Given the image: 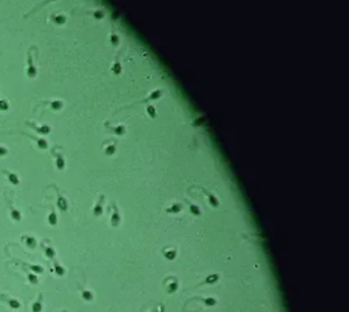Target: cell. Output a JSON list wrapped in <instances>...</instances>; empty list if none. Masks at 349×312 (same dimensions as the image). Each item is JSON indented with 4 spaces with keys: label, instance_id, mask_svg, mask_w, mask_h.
Wrapping results in <instances>:
<instances>
[{
    "label": "cell",
    "instance_id": "1",
    "mask_svg": "<svg viewBox=\"0 0 349 312\" xmlns=\"http://www.w3.org/2000/svg\"><path fill=\"white\" fill-rule=\"evenodd\" d=\"M37 72H38V70H37V67L34 66V63H33V53L29 52V55H28V68H26V75H28L29 78H36V77H37Z\"/></svg>",
    "mask_w": 349,
    "mask_h": 312
},
{
    "label": "cell",
    "instance_id": "2",
    "mask_svg": "<svg viewBox=\"0 0 349 312\" xmlns=\"http://www.w3.org/2000/svg\"><path fill=\"white\" fill-rule=\"evenodd\" d=\"M3 175H4V177L7 179V181H8L10 184H12V186H18V184L21 183V180H19V177H18V175H17V173H14V172H11V170L4 169V170H3Z\"/></svg>",
    "mask_w": 349,
    "mask_h": 312
},
{
    "label": "cell",
    "instance_id": "3",
    "mask_svg": "<svg viewBox=\"0 0 349 312\" xmlns=\"http://www.w3.org/2000/svg\"><path fill=\"white\" fill-rule=\"evenodd\" d=\"M26 124H28V126H30L31 128H34L37 132H38V134L47 135V134H49V132H51V127H49V126H37V124H34V123H28V121H26Z\"/></svg>",
    "mask_w": 349,
    "mask_h": 312
},
{
    "label": "cell",
    "instance_id": "4",
    "mask_svg": "<svg viewBox=\"0 0 349 312\" xmlns=\"http://www.w3.org/2000/svg\"><path fill=\"white\" fill-rule=\"evenodd\" d=\"M26 135H28V134H26ZM28 136L30 138V139H33L34 142L37 143V146H38L40 150H47V149H48V142H47L45 139H41V138H37V136H34V135H30V134H29Z\"/></svg>",
    "mask_w": 349,
    "mask_h": 312
},
{
    "label": "cell",
    "instance_id": "5",
    "mask_svg": "<svg viewBox=\"0 0 349 312\" xmlns=\"http://www.w3.org/2000/svg\"><path fill=\"white\" fill-rule=\"evenodd\" d=\"M218 279H220V275H218V274H210L209 277H206V279H205V281L202 282L201 285H206V284H209V285H210V284H216V282H217Z\"/></svg>",
    "mask_w": 349,
    "mask_h": 312
},
{
    "label": "cell",
    "instance_id": "6",
    "mask_svg": "<svg viewBox=\"0 0 349 312\" xmlns=\"http://www.w3.org/2000/svg\"><path fill=\"white\" fill-rule=\"evenodd\" d=\"M10 109V104L8 101H6V100H0V110H3V112H7V110Z\"/></svg>",
    "mask_w": 349,
    "mask_h": 312
},
{
    "label": "cell",
    "instance_id": "7",
    "mask_svg": "<svg viewBox=\"0 0 349 312\" xmlns=\"http://www.w3.org/2000/svg\"><path fill=\"white\" fill-rule=\"evenodd\" d=\"M8 154V149L6 146H0V157H6Z\"/></svg>",
    "mask_w": 349,
    "mask_h": 312
}]
</instances>
